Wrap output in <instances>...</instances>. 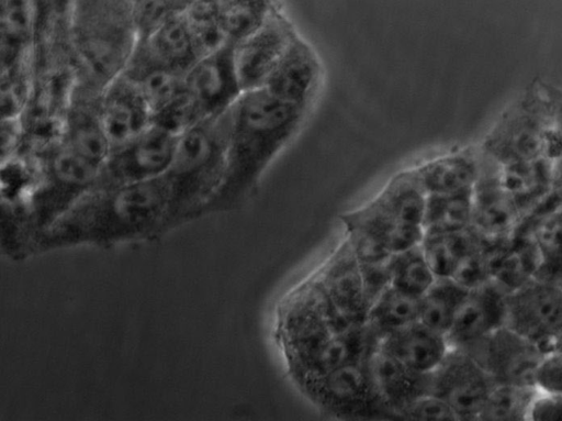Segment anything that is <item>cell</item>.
Wrapping results in <instances>:
<instances>
[{"label": "cell", "mask_w": 562, "mask_h": 421, "mask_svg": "<svg viewBox=\"0 0 562 421\" xmlns=\"http://www.w3.org/2000/svg\"><path fill=\"white\" fill-rule=\"evenodd\" d=\"M359 267L363 281L366 301L369 308L380 293L390 286L389 261L375 264H359Z\"/></svg>", "instance_id": "obj_43"}, {"label": "cell", "mask_w": 562, "mask_h": 421, "mask_svg": "<svg viewBox=\"0 0 562 421\" xmlns=\"http://www.w3.org/2000/svg\"><path fill=\"white\" fill-rule=\"evenodd\" d=\"M479 169V152L462 149L434 158L414 170L426 195L471 190Z\"/></svg>", "instance_id": "obj_25"}, {"label": "cell", "mask_w": 562, "mask_h": 421, "mask_svg": "<svg viewBox=\"0 0 562 421\" xmlns=\"http://www.w3.org/2000/svg\"><path fill=\"white\" fill-rule=\"evenodd\" d=\"M366 365L386 417L394 418L402 407L427 394V374H418L407 368L383 351L378 340L366 354Z\"/></svg>", "instance_id": "obj_19"}, {"label": "cell", "mask_w": 562, "mask_h": 421, "mask_svg": "<svg viewBox=\"0 0 562 421\" xmlns=\"http://www.w3.org/2000/svg\"><path fill=\"white\" fill-rule=\"evenodd\" d=\"M467 352L494 384L533 386L535 369L544 353L532 342L503 325L471 345Z\"/></svg>", "instance_id": "obj_10"}, {"label": "cell", "mask_w": 562, "mask_h": 421, "mask_svg": "<svg viewBox=\"0 0 562 421\" xmlns=\"http://www.w3.org/2000/svg\"><path fill=\"white\" fill-rule=\"evenodd\" d=\"M378 344L407 368L423 375L431 373L449 351L446 336L418 320L389 332Z\"/></svg>", "instance_id": "obj_22"}, {"label": "cell", "mask_w": 562, "mask_h": 421, "mask_svg": "<svg viewBox=\"0 0 562 421\" xmlns=\"http://www.w3.org/2000/svg\"><path fill=\"white\" fill-rule=\"evenodd\" d=\"M468 290L451 278H436L419 299L418 321L446 336Z\"/></svg>", "instance_id": "obj_30"}, {"label": "cell", "mask_w": 562, "mask_h": 421, "mask_svg": "<svg viewBox=\"0 0 562 421\" xmlns=\"http://www.w3.org/2000/svg\"><path fill=\"white\" fill-rule=\"evenodd\" d=\"M279 0H218L222 29L229 44H236L279 8Z\"/></svg>", "instance_id": "obj_32"}, {"label": "cell", "mask_w": 562, "mask_h": 421, "mask_svg": "<svg viewBox=\"0 0 562 421\" xmlns=\"http://www.w3.org/2000/svg\"><path fill=\"white\" fill-rule=\"evenodd\" d=\"M70 44L74 89L100 95L137 44L132 0H75Z\"/></svg>", "instance_id": "obj_4"}, {"label": "cell", "mask_w": 562, "mask_h": 421, "mask_svg": "<svg viewBox=\"0 0 562 421\" xmlns=\"http://www.w3.org/2000/svg\"><path fill=\"white\" fill-rule=\"evenodd\" d=\"M389 270L391 286L417 298H420L436 279L424 257L420 243L392 254Z\"/></svg>", "instance_id": "obj_34"}, {"label": "cell", "mask_w": 562, "mask_h": 421, "mask_svg": "<svg viewBox=\"0 0 562 421\" xmlns=\"http://www.w3.org/2000/svg\"><path fill=\"white\" fill-rule=\"evenodd\" d=\"M183 91L201 121L228 110L243 93L233 44L200 57L183 76Z\"/></svg>", "instance_id": "obj_9"}, {"label": "cell", "mask_w": 562, "mask_h": 421, "mask_svg": "<svg viewBox=\"0 0 562 421\" xmlns=\"http://www.w3.org/2000/svg\"><path fill=\"white\" fill-rule=\"evenodd\" d=\"M32 82L31 56L13 70L0 76V122L21 117Z\"/></svg>", "instance_id": "obj_37"}, {"label": "cell", "mask_w": 562, "mask_h": 421, "mask_svg": "<svg viewBox=\"0 0 562 421\" xmlns=\"http://www.w3.org/2000/svg\"><path fill=\"white\" fill-rule=\"evenodd\" d=\"M562 412V394L539 391L532 399L527 421H559Z\"/></svg>", "instance_id": "obj_44"}, {"label": "cell", "mask_w": 562, "mask_h": 421, "mask_svg": "<svg viewBox=\"0 0 562 421\" xmlns=\"http://www.w3.org/2000/svg\"><path fill=\"white\" fill-rule=\"evenodd\" d=\"M193 0H132L137 41L148 37L170 20L182 15Z\"/></svg>", "instance_id": "obj_38"}, {"label": "cell", "mask_w": 562, "mask_h": 421, "mask_svg": "<svg viewBox=\"0 0 562 421\" xmlns=\"http://www.w3.org/2000/svg\"><path fill=\"white\" fill-rule=\"evenodd\" d=\"M394 418L416 421H458L454 411L442 399L428 392L402 407Z\"/></svg>", "instance_id": "obj_41"}, {"label": "cell", "mask_w": 562, "mask_h": 421, "mask_svg": "<svg viewBox=\"0 0 562 421\" xmlns=\"http://www.w3.org/2000/svg\"><path fill=\"white\" fill-rule=\"evenodd\" d=\"M99 112L110 152L130 142L151 125V112L145 99L122 74L101 91Z\"/></svg>", "instance_id": "obj_16"}, {"label": "cell", "mask_w": 562, "mask_h": 421, "mask_svg": "<svg viewBox=\"0 0 562 421\" xmlns=\"http://www.w3.org/2000/svg\"><path fill=\"white\" fill-rule=\"evenodd\" d=\"M32 27L14 21H0V76L31 56Z\"/></svg>", "instance_id": "obj_39"}, {"label": "cell", "mask_w": 562, "mask_h": 421, "mask_svg": "<svg viewBox=\"0 0 562 421\" xmlns=\"http://www.w3.org/2000/svg\"><path fill=\"white\" fill-rule=\"evenodd\" d=\"M184 18L200 57L227 44L221 24L218 0H193Z\"/></svg>", "instance_id": "obj_36"}, {"label": "cell", "mask_w": 562, "mask_h": 421, "mask_svg": "<svg viewBox=\"0 0 562 421\" xmlns=\"http://www.w3.org/2000/svg\"><path fill=\"white\" fill-rule=\"evenodd\" d=\"M21 140L20 118L0 122V167L19 152Z\"/></svg>", "instance_id": "obj_45"}, {"label": "cell", "mask_w": 562, "mask_h": 421, "mask_svg": "<svg viewBox=\"0 0 562 421\" xmlns=\"http://www.w3.org/2000/svg\"><path fill=\"white\" fill-rule=\"evenodd\" d=\"M426 201L414 168L395 175L370 202L396 221L422 228Z\"/></svg>", "instance_id": "obj_28"}, {"label": "cell", "mask_w": 562, "mask_h": 421, "mask_svg": "<svg viewBox=\"0 0 562 421\" xmlns=\"http://www.w3.org/2000/svg\"><path fill=\"white\" fill-rule=\"evenodd\" d=\"M137 42L157 62L182 75L200 58L184 13Z\"/></svg>", "instance_id": "obj_26"}, {"label": "cell", "mask_w": 562, "mask_h": 421, "mask_svg": "<svg viewBox=\"0 0 562 421\" xmlns=\"http://www.w3.org/2000/svg\"><path fill=\"white\" fill-rule=\"evenodd\" d=\"M231 109L179 135L164 174L169 189L161 234L204 214L224 177Z\"/></svg>", "instance_id": "obj_3"}, {"label": "cell", "mask_w": 562, "mask_h": 421, "mask_svg": "<svg viewBox=\"0 0 562 421\" xmlns=\"http://www.w3.org/2000/svg\"><path fill=\"white\" fill-rule=\"evenodd\" d=\"M139 91L151 115L177 97L183 76L153 58L137 42L122 73Z\"/></svg>", "instance_id": "obj_24"}, {"label": "cell", "mask_w": 562, "mask_h": 421, "mask_svg": "<svg viewBox=\"0 0 562 421\" xmlns=\"http://www.w3.org/2000/svg\"><path fill=\"white\" fill-rule=\"evenodd\" d=\"M366 354L300 383L303 391L318 408L331 416L386 417L372 386L366 365Z\"/></svg>", "instance_id": "obj_6"}, {"label": "cell", "mask_w": 562, "mask_h": 421, "mask_svg": "<svg viewBox=\"0 0 562 421\" xmlns=\"http://www.w3.org/2000/svg\"><path fill=\"white\" fill-rule=\"evenodd\" d=\"M504 325L535 343L544 354L561 350V281L532 277L506 293Z\"/></svg>", "instance_id": "obj_5"}, {"label": "cell", "mask_w": 562, "mask_h": 421, "mask_svg": "<svg viewBox=\"0 0 562 421\" xmlns=\"http://www.w3.org/2000/svg\"><path fill=\"white\" fill-rule=\"evenodd\" d=\"M536 102L512 109L490 134L484 149L501 165L547 157L548 137L554 128Z\"/></svg>", "instance_id": "obj_13"}, {"label": "cell", "mask_w": 562, "mask_h": 421, "mask_svg": "<svg viewBox=\"0 0 562 421\" xmlns=\"http://www.w3.org/2000/svg\"><path fill=\"white\" fill-rule=\"evenodd\" d=\"M346 229L359 230L382 244L391 254L420 243L423 229L407 225L385 214L371 202L341 215Z\"/></svg>", "instance_id": "obj_27"}, {"label": "cell", "mask_w": 562, "mask_h": 421, "mask_svg": "<svg viewBox=\"0 0 562 421\" xmlns=\"http://www.w3.org/2000/svg\"><path fill=\"white\" fill-rule=\"evenodd\" d=\"M75 0H31L33 75L72 68L71 21Z\"/></svg>", "instance_id": "obj_14"}, {"label": "cell", "mask_w": 562, "mask_h": 421, "mask_svg": "<svg viewBox=\"0 0 562 421\" xmlns=\"http://www.w3.org/2000/svg\"><path fill=\"white\" fill-rule=\"evenodd\" d=\"M533 386L542 392L562 394V355L561 350L546 353L538 363Z\"/></svg>", "instance_id": "obj_42"}, {"label": "cell", "mask_w": 562, "mask_h": 421, "mask_svg": "<svg viewBox=\"0 0 562 421\" xmlns=\"http://www.w3.org/2000/svg\"><path fill=\"white\" fill-rule=\"evenodd\" d=\"M488 248L490 242L472 230L471 240L451 279L467 289H472L490 281L487 266Z\"/></svg>", "instance_id": "obj_40"}, {"label": "cell", "mask_w": 562, "mask_h": 421, "mask_svg": "<svg viewBox=\"0 0 562 421\" xmlns=\"http://www.w3.org/2000/svg\"><path fill=\"white\" fill-rule=\"evenodd\" d=\"M535 386L494 384L479 416L483 421H526Z\"/></svg>", "instance_id": "obj_35"}, {"label": "cell", "mask_w": 562, "mask_h": 421, "mask_svg": "<svg viewBox=\"0 0 562 421\" xmlns=\"http://www.w3.org/2000/svg\"><path fill=\"white\" fill-rule=\"evenodd\" d=\"M541 259L530 234L516 229L509 237L490 242V281L508 293L536 276Z\"/></svg>", "instance_id": "obj_20"}, {"label": "cell", "mask_w": 562, "mask_h": 421, "mask_svg": "<svg viewBox=\"0 0 562 421\" xmlns=\"http://www.w3.org/2000/svg\"><path fill=\"white\" fill-rule=\"evenodd\" d=\"M99 96L72 90L60 141L102 167L110 144L100 118Z\"/></svg>", "instance_id": "obj_21"}, {"label": "cell", "mask_w": 562, "mask_h": 421, "mask_svg": "<svg viewBox=\"0 0 562 421\" xmlns=\"http://www.w3.org/2000/svg\"><path fill=\"white\" fill-rule=\"evenodd\" d=\"M471 236V228L457 232H424L420 247L436 278L452 277Z\"/></svg>", "instance_id": "obj_33"}, {"label": "cell", "mask_w": 562, "mask_h": 421, "mask_svg": "<svg viewBox=\"0 0 562 421\" xmlns=\"http://www.w3.org/2000/svg\"><path fill=\"white\" fill-rule=\"evenodd\" d=\"M470 228L487 242L509 237L521 214L505 189L501 165L485 151L479 152V169L471 192Z\"/></svg>", "instance_id": "obj_11"}, {"label": "cell", "mask_w": 562, "mask_h": 421, "mask_svg": "<svg viewBox=\"0 0 562 421\" xmlns=\"http://www.w3.org/2000/svg\"><path fill=\"white\" fill-rule=\"evenodd\" d=\"M306 113L262 88L243 91L231 109L223 181L204 214L227 211L244 202L299 132Z\"/></svg>", "instance_id": "obj_1"}, {"label": "cell", "mask_w": 562, "mask_h": 421, "mask_svg": "<svg viewBox=\"0 0 562 421\" xmlns=\"http://www.w3.org/2000/svg\"><path fill=\"white\" fill-rule=\"evenodd\" d=\"M505 295L492 281L469 289L446 335L449 347H467L503 326Z\"/></svg>", "instance_id": "obj_18"}, {"label": "cell", "mask_w": 562, "mask_h": 421, "mask_svg": "<svg viewBox=\"0 0 562 421\" xmlns=\"http://www.w3.org/2000/svg\"><path fill=\"white\" fill-rule=\"evenodd\" d=\"M313 282L351 324L364 323L368 310L361 270L347 239Z\"/></svg>", "instance_id": "obj_17"}, {"label": "cell", "mask_w": 562, "mask_h": 421, "mask_svg": "<svg viewBox=\"0 0 562 421\" xmlns=\"http://www.w3.org/2000/svg\"><path fill=\"white\" fill-rule=\"evenodd\" d=\"M321 74L316 53L296 33L268 75L262 89L279 100L308 110L318 90Z\"/></svg>", "instance_id": "obj_15"}, {"label": "cell", "mask_w": 562, "mask_h": 421, "mask_svg": "<svg viewBox=\"0 0 562 421\" xmlns=\"http://www.w3.org/2000/svg\"><path fill=\"white\" fill-rule=\"evenodd\" d=\"M559 176L560 171L559 168H555L554 160L547 157L501 165L503 185L521 218L542 202L554 189L560 188Z\"/></svg>", "instance_id": "obj_23"}, {"label": "cell", "mask_w": 562, "mask_h": 421, "mask_svg": "<svg viewBox=\"0 0 562 421\" xmlns=\"http://www.w3.org/2000/svg\"><path fill=\"white\" fill-rule=\"evenodd\" d=\"M471 190L426 195L422 220L423 232H457L471 225Z\"/></svg>", "instance_id": "obj_31"}, {"label": "cell", "mask_w": 562, "mask_h": 421, "mask_svg": "<svg viewBox=\"0 0 562 421\" xmlns=\"http://www.w3.org/2000/svg\"><path fill=\"white\" fill-rule=\"evenodd\" d=\"M165 175L111 188H91L60 214L38 239L110 245L161 234L168 203Z\"/></svg>", "instance_id": "obj_2"}, {"label": "cell", "mask_w": 562, "mask_h": 421, "mask_svg": "<svg viewBox=\"0 0 562 421\" xmlns=\"http://www.w3.org/2000/svg\"><path fill=\"white\" fill-rule=\"evenodd\" d=\"M419 299L387 286L367 310L364 324L379 340L419 318Z\"/></svg>", "instance_id": "obj_29"}, {"label": "cell", "mask_w": 562, "mask_h": 421, "mask_svg": "<svg viewBox=\"0 0 562 421\" xmlns=\"http://www.w3.org/2000/svg\"><path fill=\"white\" fill-rule=\"evenodd\" d=\"M296 33L280 5L258 29L233 45L235 69L243 91L262 88Z\"/></svg>", "instance_id": "obj_12"}, {"label": "cell", "mask_w": 562, "mask_h": 421, "mask_svg": "<svg viewBox=\"0 0 562 421\" xmlns=\"http://www.w3.org/2000/svg\"><path fill=\"white\" fill-rule=\"evenodd\" d=\"M493 386L483 368L460 348L449 347L440 364L427 374V392L442 399L462 421H477Z\"/></svg>", "instance_id": "obj_8"}, {"label": "cell", "mask_w": 562, "mask_h": 421, "mask_svg": "<svg viewBox=\"0 0 562 421\" xmlns=\"http://www.w3.org/2000/svg\"><path fill=\"white\" fill-rule=\"evenodd\" d=\"M178 135L150 125L110 152L92 188H111L162 176L172 159Z\"/></svg>", "instance_id": "obj_7"}]
</instances>
